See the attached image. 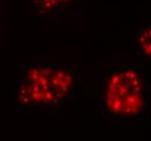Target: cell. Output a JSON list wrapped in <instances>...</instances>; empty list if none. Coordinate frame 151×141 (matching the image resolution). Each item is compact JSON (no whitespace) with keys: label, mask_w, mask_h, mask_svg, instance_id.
Returning a JSON list of instances; mask_svg holds the SVG:
<instances>
[{"label":"cell","mask_w":151,"mask_h":141,"mask_svg":"<svg viewBox=\"0 0 151 141\" xmlns=\"http://www.w3.org/2000/svg\"><path fill=\"white\" fill-rule=\"evenodd\" d=\"M78 86V74L69 66L46 61L22 65L14 84L15 112L20 117L50 113L74 98Z\"/></svg>","instance_id":"cell-1"},{"label":"cell","mask_w":151,"mask_h":141,"mask_svg":"<svg viewBox=\"0 0 151 141\" xmlns=\"http://www.w3.org/2000/svg\"><path fill=\"white\" fill-rule=\"evenodd\" d=\"M32 11L38 17H59L68 13L75 0H27Z\"/></svg>","instance_id":"cell-3"},{"label":"cell","mask_w":151,"mask_h":141,"mask_svg":"<svg viewBox=\"0 0 151 141\" xmlns=\"http://www.w3.org/2000/svg\"><path fill=\"white\" fill-rule=\"evenodd\" d=\"M150 86L146 74L131 63H115L103 77L99 107L113 120H135L149 104Z\"/></svg>","instance_id":"cell-2"},{"label":"cell","mask_w":151,"mask_h":141,"mask_svg":"<svg viewBox=\"0 0 151 141\" xmlns=\"http://www.w3.org/2000/svg\"><path fill=\"white\" fill-rule=\"evenodd\" d=\"M2 16V4H1V0H0V20Z\"/></svg>","instance_id":"cell-5"},{"label":"cell","mask_w":151,"mask_h":141,"mask_svg":"<svg viewBox=\"0 0 151 141\" xmlns=\"http://www.w3.org/2000/svg\"><path fill=\"white\" fill-rule=\"evenodd\" d=\"M135 48L141 59L151 63V26H144L137 29Z\"/></svg>","instance_id":"cell-4"}]
</instances>
